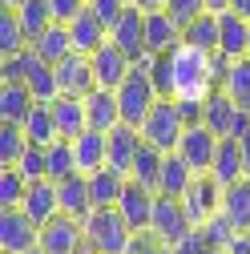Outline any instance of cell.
I'll return each mask as SVG.
<instances>
[{"label": "cell", "mask_w": 250, "mask_h": 254, "mask_svg": "<svg viewBox=\"0 0 250 254\" xmlns=\"http://www.w3.org/2000/svg\"><path fill=\"white\" fill-rule=\"evenodd\" d=\"M226 254H250V234H234V242L226 246Z\"/></svg>", "instance_id": "cell-48"}, {"label": "cell", "mask_w": 250, "mask_h": 254, "mask_svg": "<svg viewBox=\"0 0 250 254\" xmlns=\"http://www.w3.org/2000/svg\"><path fill=\"white\" fill-rule=\"evenodd\" d=\"M28 254H45V250H41V246H37V250H28Z\"/></svg>", "instance_id": "cell-53"}, {"label": "cell", "mask_w": 250, "mask_h": 254, "mask_svg": "<svg viewBox=\"0 0 250 254\" xmlns=\"http://www.w3.org/2000/svg\"><path fill=\"white\" fill-rule=\"evenodd\" d=\"M37 97L33 89H28L24 81H0V121H24L28 113H33Z\"/></svg>", "instance_id": "cell-22"}, {"label": "cell", "mask_w": 250, "mask_h": 254, "mask_svg": "<svg viewBox=\"0 0 250 254\" xmlns=\"http://www.w3.org/2000/svg\"><path fill=\"white\" fill-rule=\"evenodd\" d=\"M186 113H182V105L174 101V97H162L158 105L149 109V117L141 121V137L153 145V149H162V153H174L178 149V141H182V133H186Z\"/></svg>", "instance_id": "cell-4"}, {"label": "cell", "mask_w": 250, "mask_h": 254, "mask_svg": "<svg viewBox=\"0 0 250 254\" xmlns=\"http://www.w3.org/2000/svg\"><path fill=\"white\" fill-rule=\"evenodd\" d=\"M69 37H73V49H77V53H97V49L109 41V28L93 16L89 4H85V8L69 20Z\"/></svg>", "instance_id": "cell-20"}, {"label": "cell", "mask_w": 250, "mask_h": 254, "mask_svg": "<svg viewBox=\"0 0 250 254\" xmlns=\"http://www.w3.org/2000/svg\"><path fill=\"white\" fill-rule=\"evenodd\" d=\"M109 41L129 57L133 65H137L141 57H149V53H145V8H137L133 0H129V8L121 12V20L109 28Z\"/></svg>", "instance_id": "cell-11"}, {"label": "cell", "mask_w": 250, "mask_h": 254, "mask_svg": "<svg viewBox=\"0 0 250 254\" xmlns=\"http://www.w3.org/2000/svg\"><path fill=\"white\" fill-rule=\"evenodd\" d=\"M182 41H190L206 53H218V12H202L182 28Z\"/></svg>", "instance_id": "cell-38"}, {"label": "cell", "mask_w": 250, "mask_h": 254, "mask_svg": "<svg viewBox=\"0 0 250 254\" xmlns=\"http://www.w3.org/2000/svg\"><path fill=\"white\" fill-rule=\"evenodd\" d=\"M202 125H210L218 137H238L246 125H250V109H242L230 93L214 89L210 97H206V105H202Z\"/></svg>", "instance_id": "cell-6"}, {"label": "cell", "mask_w": 250, "mask_h": 254, "mask_svg": "<svg viewBox=\"0 0 250 254\" xmlns=\"http://www.w3.org/2000/svg\"><path fill=\"white\" fill-rule=\"evenodd\" d=\"M178 45H182V24H178L166 8L145 12V53H149V57H162V53H170V49H178Z\"/></svg>", "instance_id": "cell-16"}, {"label": "cell", "mask_w": 250, "mask_h": 254, "mask_svg": "<svg viewBox=\"0 0 250 254\" xmlns=\"http://www.w3.org/2000/svg\"><path fill=\"white\" fill-rule=\"evenodd\" d=\"M113 93H117V105H121V121L141 129V121L149 117V109L162 101L158 85H153V77H149V57H141L137 65L129 69V77H125Z\"/></svg>", "instance_id": "cell-3"}, {"label": "cell", "mask_w": 250, "mask_h": 254, "mask_svg": "<svg viewBox=\"0 0 250 254\" xmlns=\"http://www.w3.org/2000/svg\"><path fill=\"white\" fill-rule=\"evenodd\" d=\"M218 89L230 93L242 109H250V57L226 61V65H222V85H218Z\"/></svg>", "instance_id": "cell-31"}, {"label": "cell", "mask_w": 250, "mask_h": 254, "mask_svg": "<svg viewBox=\"0 0 250 254\" xmlns=\"http://www.w3.org/2000/svg\"><path fill=\"white\" fill-rule=\"evenodd\" d=\"M28 65H33V45H28L24 53L0 57V81H24L28 77Z\"/></svg>", "instance_id": "cell-41"}, {"label": "cell", "mask_w": 250, "mask_h": 254, "mask_svg": "<svg viewBox=\"0 0 250 254\" xmlns=\"http://www.w3.org/2000/svg\"><path fill=\"white\" fill-rule=\"evenodd\" d=\"M53 117H57V129H61V137H77V133H85L89 129V109H85V97H61L53 101Z\"/></svg>", "instance_id": "cell-23"}, {"label": "cell", "mask_w": 250, "mask_h": 254, "mask_svg": "<svg viewBox=\"0 0 250 254\" xmlns=\"http://www.w3.org/2000/svg\"><path fill=\"white\" fill-rule=\"evenodd\" d=\"M45 153H49V178H53V182H65V178L81 174V170H77V153H73V141H69V137H57L53 145H45Z\"/></svg>", "instance_id": "cell-35"}, {"label": "cell", "mask_w": 250, "mask_h": 254, "mask_svg": "<svg viewBox=\"0 0 250 254\" xmlns=\"http://www.w3.org/2000/svg\"><path fill=\"white\" fill-rule=\"evenodd\" d=\"M20 210L37 222V226H49V222L61 214V190L53 178H41V182H28V194L20 202Z\"/></svg>", "instance_id": "cell-14"}, {"label": "cell", "mask_w": 250, "mask_h": 254, "mask_svg": "<svg viewBox=\"0 0 250 254\" xmlns=\"http://www.w3.org/2000/svg\"><path fill=\"white\" fill-rule=\"evenodd\" d=\"M125 182H129V178H125L121 170H113V166L89 174V198H93V206H117Z\"/></svg>", "instance_id": "cell-30"}, {"label": "cell", "mask_w": 250, "mask_h": 254, "mask_svg": "<svg viewBox=\"0 0 250 254\" xmlns=\"http://www.w3.org/2000/svg\"><path fill=\"white\" fill-rule=\"evenodd\" d=\"M24 0H0V8H20Z\"/></svg>", "instance_id": "cell-52"}, {"label": "cell", "mask_w": 250, "mask_h": 254, "mask_svg": "<svg viewBox=\"0 0 250 254\" xmlns=\"http://www.w3.org/2000/svg\"><path fill=\"white\" fill-rule=\"evenodd\" d=\"M141 145H145V137H141L137 125H125V121L113 125V129H109V166L129 178V170H133V162H137Z\"/></svg>", "instance_id": "cell-18"}, {"label": "cell", "mask_w": 250, "mask_h": 254, "mask_svg": "<svg viewBox=\"0 0 250 254\" xmlns=\"http://www.w3.org/2000/svg\"><path fill=\"white\" fill-rule=\"evenodd\" d=\"M230 8L242 12V16H250V0H230Z\"/></svg>", "instance_id": "cell-51"}, {"label": "cell", "mask_w": 250, "mask_h": 254, "mask_svg": "<svg viewBox=\"0 0 250 254\" xmlns=\"http://www.w3.org/2000/svg\"><path fill=\"white\" fill-rule=\"evenodd\" d=\"M85 4H89V0H49V8H53V16H57V24H69Z\"/></svg>", "instance_id": "cell-46"}, {"label": "cell", "mask_w": 250, "mask_h": 254, "mask_svg": "<svg viewBox=\"0 0 250 254\" xmlns=\"http://www.w3.org/2000/svg\"><path fill=\"white\" fill-rule=\"evenodd\" d=\"M89 61H93V73H97V89H117L125 77H129V69H133V61L125 57L113 41H105L97 53H89Z\"/></svg>", "instance_id": "cell-17"}, {"label": "cell", "mask_w": 250, "mask_h": 254, "mask_svg": "<svg viewBox=\"0 0 250 254\" xmlns=\"http://www.w3.org/2000/svg\"><path fill=\"white\" fill-rule=\"evenodd\" d=\"M41 250L45 254H93L85 242L81 218H69V214H57L49 226H41Z\"/></svg>", "instance_id": "cell-8"}, {"label": "cell", "mask_w": 250, "mask_h": 254, "mask_svg": "<svg viewBox=\"0 0 250 254\" xmlns=\"http://www.w3.org/2000/svg\"><path fill=\"white\" fill-rule=\"evenodd\" d=\"M57 81H61V93H65V97H89V93L97 89V73H93L89 53H69L57 65Z\"/></svg>", "instance_id": "cell-13"}, {"label": "cell", "mask_w": 250, "mask_h": 254, "mask_svg": "<svg viewBox=\"0 0 250 254\" xmlns=\"http://www.w3.org/2000/svg\"><path fill=\"white\" fill-rule=\"evenodd\" d=\"M33 53H37L41 61H49V65H61L69 53H77V49H73V37H69V24H49L45 33L33 41Z\"/></svg>", "instance_id": "cell-25"}, {"label": "cell", "mask_w": 250, "mask_h": 254, "mask_svg": "<svg viewBox=\"0 0 250 254\" xmlns=\"http://www.w3.org/2000/svg\"><path fill=\"white\" fill-rule=\"evenodd\" d=\"M16 170H20L28 182L49 178V153H45V145H28V149H24V157L16 162Z\"/></svg>", "instance_id": "cell-40"}, {"label": "cell", "mask_w": 250, "mask_h": 254, "mask_svg": "<svg viewBox=\"0 0 250 254\" xmlns=\"http://www.w3.org/2000/svg\"><path fill=\"white\" fill-rule=\"evenodd\" d=\"M153 202H158V194L145 190V186H137V182L129 178L125 190H121V198H117V210H121L125 222L141 234V230H149V222H153Z\"/></svg>", "instance_id": "cell-15"}, {"label": "cell", "mask_w": 250, "mask_h": 254, "mask_svg": "<svg viewBox=\"0 0 250 254\" xmlns=\"http://www.w3.org/2000/svg\"><path fill=\"white\" fill-rule=\"evenodd\" d=\"M170 254H218V250L206 242V234H202V230H194L190 238H182V242H178Z\"/></svg>", "instance_id": "cell-45"}, {"label": "cell", "mask_w": 250, "mask_h": 254, "mask_svg": "<svg viewBox=\"0 0 250 254\" xmlns=\"http://www.w3.org/2000/svg\"><path fill=\"white\" fill-rule=\"evenodd\" d=\"M238 149H242V162H246V178H250V125L238 133Z\"/></svg>", "instance_id": "cell-47"}, {"label": "cell", "mask_w": 250, "mask_h": 254, "mask_svg": "<svg viewBox=\"0 0 250 254\" xmlns=\"http://www.w3.org/2000/svg\"><path fill=\"white\" fill-rule=\"evenodd\" d=\"M73 153H77V170L89 178L109 166V133L105 129H85L73 137Z\"/></svg>", "instance_id": "cell-19"}, {"label": "cell", "mask_w": 250, "mask_h": 254, "mask_svg": "<svg viewBox=\"0 0 250 254\" xmlns=\"http://www.w3.org/2000/svg\"><path fill=\"white\" fill-rule=\"evenodd\" d=\"M230 0H206V12H226Z\"/></svg>", "instance_id": "cell-50"}, {"label": "cell", "mask_w": 250, "mask_h": 254, "mask_svg": "<svg viewBox=\"0 0 250 254\" xmlns=\"http://www.w3.org/2000/svg\"><path fill=\"white\" fill-rule=\"evenodd\" d=\"M218 57L222 61L250 57V16H242L234 8L218 12Z\"/></svg>", "instance_id": "cell-12"}, {"label": "cell", "mask_w": 250, "mask_h": 254, "mask_svg": "<svg viewBox=\"0 0 250 254\" xmlns=\"http://www.w3.org/2000/svg\"><path fill=\"white\" fill-rule=\"evenodd\" d=\"M85 109H89V129H113L121 125V105H117V93L113 89H93L85 97Z\"/></svg>", "instance_id": "cell-24"}, {"label": "cell", "mask_w": 250, "mask_h": 254, "mask_svg": "<svg viewBox=\"0 0 250 254\" xmlns=\"http://www.w3.org/2000/svg\"><path fill=\"white\" fill-rule=\"evenodd\" d=\"M137 8H145V12H153V8H166V0H133Z\"/></svg>", "instance_id": "cell-49"}, {"label": "cell", "mask_w": 250, "mask_h": 254, "mask_svg": "<svg viewBox=\"0 0 250 254\" xmlns=\"http://www.w3.org/2000/svg\"><path fill=\"white\" fill-rule=\"evenodd\" d=\"M222 194H226V186L218 182L214 174H198L190 182V190L182 194V206H186V218H190L194 230H202L210 218L222 214Z\"/></svg>", "instance_id": "cell-5"}, {"label": "cell", "mask_w": 250, "mask_h": 254, "mask_svg": "<svg viewBox=\"0 0 250 254\" xmlns=\"http://www.w3.org/2000/svg\"><path fill=\"white\" fill-rule=\"evenodd\" d=\"M162 162H166V153H162V149H153V145L145 141V145H141V153H137V162H133V170H129V178H133L137 186H145V190H153V194H158Z\"/></svg>", "instance_id": "cell-33"}, {"label": "cell", "mask_w": 250, "mask_h": 254, "mask_svg": "<svg viewBox=\"0 0 250 254\" xmlns=\"http://www.w3.org/2000/svg\"><path fill=\"white\" fill-rule=\"evenodd\" d=\"M222 65L226 61L218 53H206L190 41H182L178 49H170L162 57H149V77L162 97L206 105V97L222 85Z\"/></svg>", "instance_id": "cell-1"}, {"label": "cell", "mask_w": 250, "mask_h": 254, "mask_svg": "<svg viewBox=\"0 0 250 254\" xmlns=\"http://www.w3.org/2000/svg\"><path fill=\"white\" fill-rule=\"evenodd\" d=\"M166 12L186 28L194 16H202V12H206V0H166Z\"/></svg>", "instance_id": "cell-43"}, {"label": "cell", "mask_w": 250, "mask_h": 254, "mask_svg": "<svg viewBox=\"0 0 250 254\" xmlns=\"http://www.w3.org/2000/svg\"><path fill=\"white\" fill-rule=\"evenodd\" d=\"M210 174H214L218 182H222V186H234L238 178H246V162H242L238 137H222V141H218V157H214Z\"/></svg>", "instance_id": "cell-26"}, {"label": "cell", "mask_w": 250, "mask_h": 254, "mask_svg": "<svg viewBox=\"0 0 250 254\" xmlns=\"http://www.w3.org/2000/svg\"><path fill=\"white\" fill-rule=\"evenodd\" d=\"M20 125H24V133H28V141H33V145H53V141L61 137L57 117H53V101H37L33 113H28Z\"/></svg>", "instance_id": "cell-27"}, {"label": "cell", "mask_w": 250, "mask_h": 254, "mask_svg": "<svg viewBox=\"0 0 250 254\" xmlns=\"http://www.w3.org/2000/svg\"><path fill=\"white\" fill-rule=\"evenodd\" d=\"M81 226H85V242L93 254H125L133 234H137L117 206H93L81 218Z\"/></svg>", "instance_id": "cell-2"}, {"label": "cell", "mask_w": 250, "mask_h": 254, "mask_svg": "<svg viewBox=\"0 0 250 254\" xmlns=\"http://www.w3.org/2000/svg\"><path fill=\"white\" fill-rule=\"evenodd\" d=\"M149 230L158 234L170 250L182 242V238H190L194 226H190V218H186V206L182 198H170V194H158V202H153V222H149Z\"/></svg>", "instance_id": "cell-10"}, {"label": "cell", "mask_w": 250, "mask_h": 254, "mask_svg": "<svg viewBox=\"0 0 250 254\" xmlns=\"http://www.w3.org/2000/svg\"><path fill=\"white\" fill-rule=\"evenodd\" d=\"M61 190V214H69V218H85L93 210V198H89V178L85 174H73L65 182H57Z\"/></svg>", "instance_id": "cell-28"}, {"label": "cell", "mask_w": 250, "mask_h": 254, "mask_svg": "<svg viewBox=\"0 0 250 254\" xmlns=\"http://www.w3.org/2000/svg\"><path fill=\"white\" fill-rule=\"evenodd\" d=\"M24 194H28V178H24L16 166H0V210L20 206Z\"/></svg>", "instance_id": "cell-39"}, {"label": "cell", "mask_w": 250, "mask_h": 254, "mask_svg": "<svg viewBox=\"0 0 250 254\" xmlns=\"http://www.w3.org/2000/svg\"><path fill=\"white\" fill-rule=\"evenodd\" d=\"M41 246V226L20 206L0 210V254H28Z\"/></svg>", "instance_id": "cell-7"}, {"label": "cell", "mask_w": 250, "mask_h": 254, "mask_svg": "<svg viewBox=\"0 0 250 254\" xmlns=\"http://www.w3.org/2000/svg\"><path fill=\"white\" fill-rule=\"evenodd\" d=\"M28 49V33L16 16V8H0V57H12Z\"/></svg>", "instance_id": "cell-34"}, {"label": "cell", "mask_w": 250, "mask_h": 254, "mask_svg": "<svg viewBox=\"0 0 250 254\" xmlns=\"http://www.w3.org/2000/svg\"><path fill=\"white\" fill-rule=\"evenodd\" d=\"M218 141H222V137H218L210 125L194 121V125H186V133H182V141H178L174 153H182L186 166H190L194 174H210L214 157H218Z\"/></svg>", "instance_id": "cell-9"}, {"label": "cell", "mask_w": 250, "mask_h": 254, "mask_svg": "<svg viewBox=\"0 0 250 254\" xmlns=\"http://www.w3.org/2000/svg\"><path fill=\"white\" fill-rule=\"evenodd\" d=\"M24 85L33 89V97L37 101H57L61 97V81H57V65H49V61H41L33 53V65H28V77Z\"/></svg>", "instance_id": "cell-32"}, {"label": "cell", "mask_w": 250, "mask_h": 254, "mask_svg": "<svg viewBox=\"0 0 250 254\" xmlns=\"http://www.w3.org/2000/svg\"><path fill=\"white\" fill-rule=\"evenodd\" d=\"M28 145H33V141H28L24 125H16V121H0V166H16Z\"/></svg>", "instance_id": "cell-36"}, {"label": "cell", "mask_w": 250, "mask_h": 254, "mask_svg": "<svg viewBox=\"0 0 250 254\" xmlns=\"http://www.w3.org/2000/svg\"><path fill=\"white\" fill-rule=\"evenodd\" d=\"M222 218L238 234H250V178H238L222 194Z\"/></svg>", "instance_id": "cell-21"}, {"label": "cell", "mask_w": 250, "mask_h": 254, "mask_svg": "<svg viewBox=\"0 0 250 254\" xmlns=\"http://www.w3.org/2000/svg\"><path fill=\"white\" fill-rule=\"evenodd\" d=\"M198 174L186 166V157L182 153H166V162H162V182H158V194H170V198H182L186 190H190Z\"/></svg>", "instance_id": "cell-29"}, {"label": "cell", "mask_w": 250, "mask_h": 254, "mask_svg": "<svg viewBox=\"0 0 250 254\" xmlns=\"http://www.w3.org/2000/svg\"><path fill=\"white\" fill-rule=\"evenodd\" d=\"M125 254H170V246L153 234V230H141V234H133V242H129Z\"/></svg>", "instance_id": "cell-44"}, {"label": "cell", "mask_w": 250, "mask_h": 254, "mask_svg": "<svg viewBox=\"0 0 250 254\" xmlns=\"http://www.w3.org/2000/svg\"><path fill=\"white\" fill-rule=\"evenodd\" d=\"M129 8V0H89V12L97 16L105 28H113L117 20H121V12Z\"/></svg>", "instance_id": "cell-42"}, {"label": "cell", "mask_w": 250, "mask_h": 254, "mask_svg": "<svg viewBox=\"0 0 250 254\" xmlns=\"http://www.w3.org/2000/svg\"><path fill=\"white\" fill-rule=\"evenodd\" d=\"M16 16H20L24 33H28V45H33L49 24H57V16H53V8H49V0H24V4L16 8Z\"/></svg>", "instance_id": "cell-37"}]
</instances>
